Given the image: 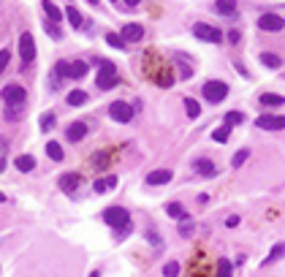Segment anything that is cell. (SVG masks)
I'll return each mask as SVG.
<instances>
[{"label": "cell", "instance_id": "30", "mask_svg": "<svg viewBox=\"0 0 285 277\" xmlns=\"http://www.w3.org/2000/svg\"><path fill=\"white\" fill-rule=\"evenodd\" d=\"M244 122V114L242 112H228L226 114V125L228 128H234V125H242Z\"/></svg>", "mask_w": 285, "mask_h": 277}, {"label": "cell", "instance_id": "45", "mask_svg": "<svg viewBox=\"0 0 285 277\" xmlns=\"http://www.w3.org/2000/svg\"><path fill=\"white\" fill-rule=\"evenodd\" d=\"M87 3H92V6H98V0H87Z\"/></svg>", "mask_w": 285, "mask_h": 277}, {"label": "cell", "instance_id": "5", "mask_svg": "<svg viewBox=\"0 0 285 277\" xmlns=\"http://www.w3.org/2000/svg\"><path fill=\"white\" fill-rule=\"evenodd\" d=\"M193 36L199 38V41H207V44H220V41H223V33H220L217 27L207 25V22H196V25H193Z\"/></svg>", "mask_w": 285, "mask_h": 277}, {"label": "cell", "instance_id": "17", "mask_svg": "<svg viewBox=\"0 0 285 277\" xmlns=\"http://www.w3.org/2000/svg\"><path fill=\"white\" fill-rule=\"evenodd\" d=\"M258 104H261V106H266V109H274V106H282V104H285V98H282V96H277V93H264V96L258 98Z\"/></svg>", "mask_w": 285, "mask_h": 277}, {"label": "cell", "instance_id": "43", "mask_svg": "<svg viewBox=\"0 0 285 277\" xmlns=\"http://www.w3.org/2000/svg\"><path fill=\"white\" fill-rule=\"evenodd\" d=\"M92 161H95V163H98V166H104V163H106V155H104V152H98V155H95V158H92Z\"/></svg>", "mask_w": 285, "mask_h": 277}, {"label": "cell", "instance_id": "39", "mask_svg": "<svg viewBox=\"0 0 285 277\" xmlns=\"http://www.w3.org/2000/svg\"><path fill=\"white\" fill-rule=\"evenodd\" d=\"M9 60H11V52H9V49H0V74L6 71V66H9Z\"/></svg>", "mask_w": 285, "mask_h": 277}, {"label": "cell", "instance_id": "34", "mask_svg": "<svg viewBox=\"0 0 285 277\" xmlns=\"http://www.w3.org/2000/svg\"><path fill=\"white\" fill-rule=\"evenodd\" d=\"M247 158H250V149H239V152L231 158V166H234V169H239V166L247 161Z\"/></svg>", "mask_w": 285, "mask_h": 277}, {"label": "cell", "instance_id": "27", "mask_svg": "<svg viewBox=\"0 0 285 277\" xmlns=\"http://www.w3.org/2000/svg\"><path fill=\"white\" fill-rule=\"evenodd\" d=\"M46 155H49L52 158V161H62V147L57 144V141H49V144H46Z\"/></svg>", "mask_w": 285, "mask_h": 277}, {"label": "cell", "instance_id": "3", "mask_svg": "<svg viewBox=\"0 0 285 277\" xmlns=\"http://www.w3.org/2000/svg\"><path fill=\"white\" fill-rule=\"evenodd\" d=\"M204 98L209 101V104H223L226 96H228V84L226 82H220V79H212V82L204 84Z\"/></svg>", "mask_w": 285, "mask_h": 277}, {"label": "cell", "instance_id": "13", "mask_svg": "<svg viewBox=\"0 0 285 277\" xmlns=\"http://www.w3.org/2000/svg\"><path fill=\"white\" fill-rule=\"evenodd\" d=\"M147 185H166V182H171V169H155L147 174Z\"/></svg>", "mask_w": 285, "mask_h": 277}, {"label": "cell", "instance_id": "35", "mask_svg": "<svg viewBox=\"0 0 285 277\" xmlns=\"http://www.w3.org/2000/svg\"><path fill=\"white\" fill-rule=\"evenodd\" d=\"M106 44L109 46H114V49H125V41L117 33H106Z\"/></svg>", "mask_w": 285, "mask_h": 277}, {"label": "cell", "instance_id": "36", "mask_svg": "<svg viewBox=\"0 0 285 277\" xmlns=\"http://www.w3.org/2000/svg\"><path fill=\"white\" fill-rule=\"evenodd\" d=\"M163 277H179V264L177 261H169V264L163 266Z\"/></svg>", "mask_w": 285, "mask_h": 277}, {"label": "cell", "instance_id": "49", "mask_svg": "<svg viewBox=\"0 0 285 277\" xmlns=\"http://www.w3.org/2000/svg\"><path fill=\"white\" fill-rule=\"evenodd\" d=\"M282 22H285V19H282Z\"/></svg>", "mask_w": 285, "mask_h": 277}, {"label": "cell", "instance_id": "11", "mask_svg": "<svg viewBox=\"0 0 285 277\" xmlns=\"http://www.w3.org/2000/svg\"><path fill=\"white\" fill-rule=\"evenodd\" d=\"M120 38H125V44H139L141 38H144V27L136 25V22H128V25L122 27Z\"/></svg>", "mask_w": 285, "mask_h": 277}, {"label": "cell", "instance_id": "48", "mask_svg": "<svg viewBox=\"0 0 285 277\" xmlns=\"http://www.w3.org/2000/svg\"><path fill=\"white\" fill-rule=\"evenodd\" d=\"M112 3H114V0H112Z\"/></svg>", "mask_w": 285, "mask_h": 277}, {"label": "cell", "instance_id": "40", "mask_svg": "<svg viewBox=\"0 0 285 277\" xmlns=\"http://www.w3.org/2000/svg\"><path fill=\"white\" fill-rule=\"evenodd\" d=\"M239 30H231V33H228V41H231V44H239Z\"/></svg>", "mask_w": 285, "mask_h": 277}, {"label": "cell", "instance_id": "23", "mask_svg": "<svg viewBox=\"0 0 285 277\" xmlns=\"http://www.w3.org/2000/svg\"><path fill=\"white\" fill-rule=\"evenodd\" d=\"M66 17H68V22H71V27H74V30H82V14H79L74 6H68V9H66Z\"/></svg>", "mask_w": 285, "mask_h": 277}, {"label": "cell", "instance_id": "44", "mask_svg": "<svg viewBox=\"0 0 285 277\" xmlns=\"http://www.w3.org/2000/svg\"><path fill=\"white\" fill-rule=\"evenodd\" d=\"M125 3H128V6H139L141 0H125Z\"/></svg>", "mask_w": 285, "mask_h": 277}, {"label": "cell", "instance_id": "24", "mask_svg": "<svg viewBox=\"0 0 285 277\" xmlns=\"http://www.w3.org/2000/svg\"><path fill=\"white\" fill-rule=\"evenodd\" d=\"M185 112H187V117H190V120H196V117L201 114V106H199V101H196V98H185Z\"/></svg>", "mask_w": 285, "mask_h": 277}, {"label": "cell", "instance_id": "1", "mask_svg": "<svg viewBox=\"0 0 285 277\" xmlns=\"http://www.w3.org/2000/svg\"><path fill=\"white\" fill-rule=\"evenodd\" d=\"M98 66H101V71H98V87H101V90H114L117 82H120V79H117L114 63L112 60H101Z\"/></svg>", "mask_w": 285, "mask_h": 277}, {"label": "cell", "instance_id": "32", "mask_svg": "<svg viewBox=\"0 0 285 277\" xmlns=\"http://www.w3.org/2000/svg\"><path fill=\"white\" fill-rule=\"evenodd\" d=\"M217 277H231V261L228 258L217 261Z\"/></svg>", "mask_w": 285, "mask_h": 277}, {"label": "cell", "instance_id": "38", "mask_svg": "<svg viewBox=\"0 0 285 277\" xmlns=\"http://www.w3.org/2000/svg\"><path fill=\"white\" fill-rule=\"evenodd\" d=\"M177 63H179V68H182V79H187L190 74H193V68L187 66V60L182 57V54H177Z\"/></svg>", "mask_w": 285, "mask_h": 277}, {"label": "cell", "instance_id": "31", "mask_svg": "<svg viewBox=\"0 0 285 277\" xmlns=\"http://www.w3.org/2000/svg\"><path fill=\"white\" fill-rule=\"evenodd\" d=\"M22 112H25L22 106H6V120H9V122H17L19 117H22Z\"/></svg>", "mask_w": 285, "mask_h": 277}, {"label": "cell", "instance_id": "42", "mask_svg": "<svg viewBox=\"0 0 285 277\" xmlns=\"http://www.w3.org/2000/svg\"><path fill=\"white\" fill-rule=\"evenodd\" d=\"M147 239H149V242H152V244H155V248H161V239H157V234H149V231H147Z\"/></svg>", "mask_w": 285, "mask_h": 277}, {"label": "cell", "instance_id": "16", "mask_svg": "<svg viewBox=\"0 0 285 277\" xmlns=\"http://www.w3.org/2000/svg\"><path fill=\"white\" fill-rule=\"evenodd\" d=\"M215 11L220 17H236V0H215Z\"/></svg>", "mask_w": 285, "mask_h": 277}, {"label": "cell", "instance_id": "20", "mask_svg": "<svg viewBox=\"0 0 285 277\" xmlns=\"http://www.w3.org/2000/svg\"><path fill=\"white\" fill-rule=\"evenodd\" d=\"M66 101L71 106H84L87 104V93L84 90H71L68 96H66Z\"/></svg>", "mask_w": 285, "mask_h": 277}, {"label": "cell", "instance_id": "33", "mask_svg": "<svg viewBox=\"0 0 285 277\" xmlns=\"http://www.w3.org/2000/svg\"><path fill=\"white\" fill-rule=\"evenodd\" d=\"M228 136H231V128H228V125H223V128H217L215 133H212V139H215V141H220V144H226V141H228Z\"/></svg>", "mask_w": 285, "mask_h": 277}, {"label": "cell", "instance_id": "46", "mask_svg": "<svg viewBox=\"0 0 285 277\" xmlns=\"http://www.w3.org/2000/svg\"><path fill=\"white\" fill-rule=\"evenodd\" d=\"M90 277H101V272H92V274H90Z\"/></svg>", "mask_w": 285, "mask_h": 277}, {"label": "cell", "instance_id": "4", "mask_svg": "<svg viewBox=\"0 0 285 277\" xmlns=\"http://www.w3.org/2000/svg\"><path fill=\"white\" fill-rule=\"evenodd\" d=\"M57 74H62L66 79H82L87 74V63L84 60H60L57 63Z\"/></svg>", "mask_w": 285, "mask_h": 277}, {"label": "cell", "instance_id": "15", "mask_svg": "<svg viewBox=\"0 0 285 277\" xmlns=\"http://www.w3.org/2000/svg\"><path fill=\"white\" fill-rule=\"evenodd\" d=\"M79 182H82V177H79V174H62V177H60V191L74 193L76 188H79Z\"/></svg>", "mask_w": 285, "mask_h": 277}, {"label": "cell", "instance_id": "9", "mask_svg": "<svg viewBox=\"0 0 285 277\" xmlns=\"http://www.w3.org/2000/svg\"><path fill=\"white\" fill-rule=\"evenodd\" d=\"M258 128H264V131H282L285 128V117H277V114H261L258 120H256Z\"/></svg>", "mask_w": 285, "mask_h": 277}, {"label": "cell", "instance_id": "2", "mask_svg": "<svg viewBox=\"0 0 285 277\" xmlns=\"http://www.w3.org/2000/svg\"><path fill=\"white\" fill-rule=\"evenodd\" d=\"M25 98H27V93H25V87L22 84H6L3 90H0V101H3L6 106H22L25 104Z\"/></svg>", "mask_w": 285, "mask_h": 277}, {"label": "cell", "instance_id": "22", "mask_svg": "<svg viewBox=\"0 0 285 277\" xmlns=\"http://www.w3.org/2000/svg\"><path fill=\"white\" fill-rule=\"evenodd\" d=\"M261 63H264L266 68H280L282 66L280 54H274V52H264V54H261Z\"/></svg>", "mask_w": 285, "mask_h": 277}, {"label": "cell", "instance_id": "41", "mask_svg": "<svg viewBox=\"0 0 285 277\" xmlns=\"http://www.w3.org/2000/svg\"><path fill=\"white\" fill-rule=\"evenodd\" d=\"M226 226H228V228L239 226V215H231V218H228V220H226Z\"/></svg>", "mask_w": 285, "mask_h": 277}, {"label": "cell", "instance_id": "12", "mask_svg": "<svg viewBox=\"0 0 285 277\" xmlns=\"http://www.w3.org/2000/svg\"><path fill=\"white\" fill-rule=\"evenodd\" d=\"M193 169H196V174H201V177H215V174H217V166L212 163L209 158H196Z\"/></svg>", "mask_w": 285, "mask_h": 277}, {"label": "cell", "instance_id": "47", "mask_svg": "<svg viewBox=\"0 0 285 277\" xmlns=\"http://www.w3.org/2000/svg\"><path fill=\"white\" fill-rule=\"evenodd\" d=\"M0 201H6V196H3V193H0Z\"/></svg>", "mask_w": 285, "mask_h": 277}, {"label": "cell", "instance_id": "21", "mask_svg": "<svg viewBox=\"0 0 285 277\" xmlns=\"http://www.w3.org/2000/svg\"><path fill=\"white\" fill-rule=\"evenodd\" d=\"M166 215H169V218H174V220H182V218H187V215H185V207H182L179 201H171L169 207H166Z\"/></svg>", "mask_w": 285, "mask_h": 277}, {"label": "cell", "instance_id": "7", "mask_svg": "<svg viewBox=\"0 0 285 277\" xmlns=\"http://www.w3.org/2000/svg\"><path fill=\"white\" fill-rule=\"evenodd\" d=\"M19 60L25 63V66H30V63L36 60V38L30 33L19 36Z\"/></svg>", "mask_w": 285, "mask_h": 277}, {"label": "cell", "instance_id": "19", "mask_svg": "<svg viewBox=\"0 0 285 277\" xmlns=\"http://www.w3.org/2000/svg\"><path fill=\"white\" fill-rule=\"evenodd\" d=\"M41 9L46 11V17H49V22H60V19H62V11H60L57 6L52 3V0H41Z\"/></svg>", "mask_w": 285, "mask_h": 277}, {"label": "cell", "instance_id": "6", "mask_svg": "<svg viewBox=\"0 0 285 277\" xmlns=\"http://www.w3.org/2000/svg\"><path fill=\"white\" fill-rule=\"evenodd\" d=\"M104 220L117 231V228L131 223V215H128V209H122V207H106L104 209Z\"/></svg>", "mask_w": 285, "mask_h": 277}, {"label": "cell", "instance_id": "26", "mask_svg": "<svg viewBox=\"0 0 285 277\" xmlns=\"http://www.w3.org/2000/svg\"><path fill=\"white\" fill-rule=\"evenodd\" d=\"M54 120H57V117H54V112H44V114H41V122H38V125H41L44 133H49V131L54 128Z\"/></svg>", "mask_w": 285, "mask_h": 277}, {"label": "cell", "instance_id": "37", "mask_svg": "<svg viewBox=\"0 0 285 277\" xmlns=\"http://www.w3.org/2000/svg\"><path fill=\"white\" fill-rule=\"evenodd\" d=\"M190 231H193V218H182L179 220V234L182 236H190Z\"/></svg>", "mask_w": 285, "mask_h": 277}, {"label": "cell", "instance_id": "25", "mask_svg": "<svg viewBox=\"0 0 285 277\" xmlns=\"http://www.w3.org/2000/svg\"><path fill=\"white\" fill-rule=\"evenodd\" d=\"M114 185H117V177L112 174V177H106V179H98V182H95V193H106L109 188H114Z\"/></svg>", "mask_w": 285, "mask_h": 277}, {"label": "cell", "instance_id": "8", "mask_svg": "<svg viewBox=\"0 0 285 277\" xmlns=\"http://www.w3.org/2000/svg\"><path fill=\"white\" fill-rule=\"evenodd\" d=\"M109 117H112L114 122H131L133 120V106L125 104V101H114V104H109Z\"/></svg>", "mask_w": 285, "mask_h": 277}, {"label": "cell", "instance_id": "10", "mask_svg": "<svg viewBox=\"0 0 285 277\" xmlns=\"http://www.w3.org/2000/svg\"><path fill=\"white\" fill-rule=\"evenodd\" d=\"M258 27L266 30V33H277V30L285 27L282 17H277V14H264V17H258Z\"/></svg>", "mask_w": 285, "mask_h": 277}, {"label": "cell", "instance_id": "29", "mask_svg": "<svg viewBox=\"0 0 285 277\" xmlns=\"http://www.w3.org/2000/svg\"><path fill=\"white\" fill-rule=\"evenodd\" d=\"M282 256H285V244H274L272 253H269V258L264 261V264L269 266V264H274V261H277V258H282Z\"/></svg>", "mask_w": 285, "mask_h": 277}, {"label": "cell", "instance_id": "28", "mask_svg": "<svg viewBox=\"0 0 285 277\" xmlns=\"http://www.w3.org/2000/svg\"><path fill=\"white\" fill-rule=\"evenodd\" d=\"M41 25H44V30H46V33H49V38H54V41H60V38H62V33H60V30H57V25H54V22H49V19H44V22H41Z\"/></svg>", "mask_w": 285, "mask_h": 277}, {"label": "cell", "instance_id": "14", "mask_svg": "<svg viewBox=\"0 0 285 277\" xmlns=\"http://www.w3.org/2000/svg\"><path fill=\"white\" fill-rule=\"evenodd\" d=\"M87 136V125L84 122H71L66 128V139L68 141H82Z\"/></svg>", "mask_w": 285, "mask_h": 277}, {"label": "cell", "instance_id": "18", "mask_svg": "<svg viewBox=\"0 0 285 277\" xmlns=\"http://www.w3.org/2000/svg\"><path fill=\"white\" fill-rule=\"evenodd\" d=\"M14 166H17L22 174H27V171L36 169V158H33V155H19L17 161H14Z\"/></svg>", "mask_w": 285, "mask_h": 277}]
</instances>
